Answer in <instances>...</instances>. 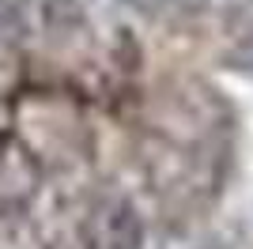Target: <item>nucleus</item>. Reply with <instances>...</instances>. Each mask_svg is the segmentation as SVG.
<instances>
[{
  "label": "nucleus",
  "instance_id": "obj_3",
  "mask_svg": "<svg viewBox=\"0 0 253 249\" xmlns=\"http://www.w3.org/2000/svg\"><path fill=\"white\" fill-rule=\"evenodd\" d=\"M125 4L136 11H148V15H163V11L178 8V0H125Z\"/></svg>",
  "mask_w": 253,
  "mask_h": 249
},
{
  "label": "nucleus",
  "instance_id": "obj_1",
  "mask_svg": "<svg viewBox=\"0 0 253 249\" xmlns=\"http://www.w3.org/2000/svg\"><path fill=\"white\" fill-rule=\"evenodd\" d=\"M42 189V163L19 136L0 140V215H19Z\"/></svg>",
  "mask_w": 253,
  "mask_h": 249
},
{
  "label": "nucleus",
  "instance_id": "obj_2",
  "mask_svg": "<svg viewBox=\"0 0 253 249\" xmlns=\"http://www.w3.org/2000/svg\"><path fill=\"white\" fill-rule=\"evenodd\" d=\"M87 249H144V219L125 200H98L80 223Z\"/></svg>",
  "mask_w": 253,
  "mask_h": 249
}]
</instances>
